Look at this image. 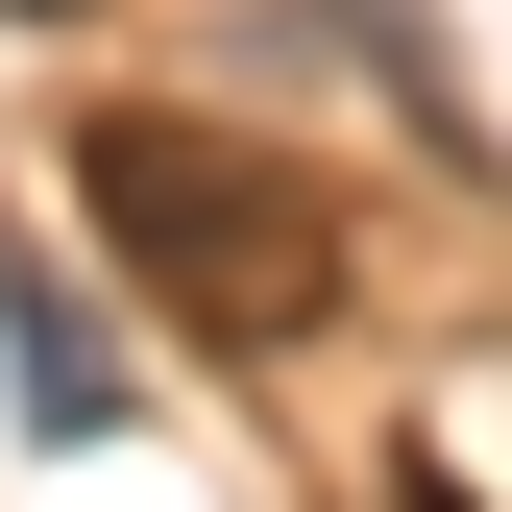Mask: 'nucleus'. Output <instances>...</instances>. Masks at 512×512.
<instances>
[{
    "instance_id": "obj_1",
    "label": "nucleus",
    "mask_w": 512,
    "mask_h": 512,
    "mask_svg": "<svg viewBox=\"0 0 512 512\" xmlns=\"http://www.w3.org/2000/svg\"><path fill=\"white\" fill-rule=\"evenodd\" d=\"M74 220L122 244V293L196 317V342H317L342 317V196L269 147V122H196V98H74Z\"/></svg>"
},
{
    "instance_id": "obj_3",
    "label": "nucleus",
    "mask_w": 512,
    "mask_h": 512,
    "mask_svg": "<svg viewBox=\"0 0 512 512\" xmlns=\"http://www.w3.org/2000/svg\"><path fill=\"white\" fill-rule=\"evenodd\" d=\"M391 512H464V488H439V464H415V488H391Z\"/></svg>"
},
{
    "instance_id": "obj_2",
    "label": "nucleus",
    "mask_w": 512,
    "mask_h": 512,
    "mask_svg": "<svg viewBox=\"0 0 512 512\" xmlns=\"http://www.w3.org/2000/svg\"><path fill=\"white\" fill-rule=\"evenodd\" d=\"M25 415H49V439L98 415V342H74V293H49V269H25Z\"/></svg>"
}]
</instances>
